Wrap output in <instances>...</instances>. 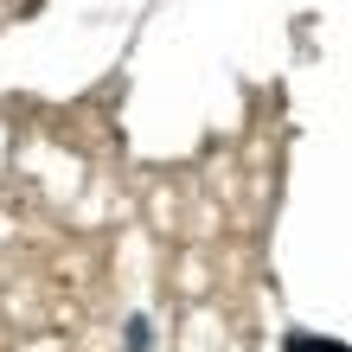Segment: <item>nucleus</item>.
<instances>
[{"mask_svg": "<svg viewBox=\"0 0 352 352\" xmlns=\"http://www.w3.org/2000/svg\"><path fill=\"white\" fill-rule=\"evenodd\" d=\"M288 352H352L340 340H320V333H288Z\"/></svg>", "mask_w": 352, "mask_h": 352, "instance_id": "1", "label": "nucleus"}]
</instances>
